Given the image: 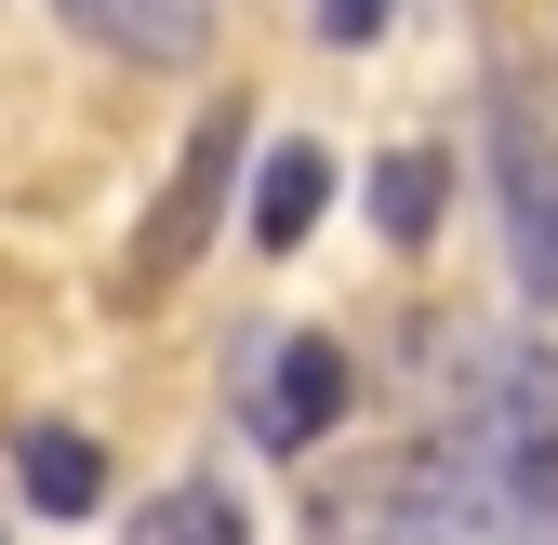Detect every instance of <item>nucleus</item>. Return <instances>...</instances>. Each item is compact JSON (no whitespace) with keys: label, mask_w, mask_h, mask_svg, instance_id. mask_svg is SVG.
<instances>
[{"label":"nucleus","mask_w":558,"mask_h":545,"mask_svg":"<svg viewBox=\"0 0 558 545\" xmlns=\"http://www.w3.org/2000/svg\"><path fill=\"white\" fill-rule=\"evenodd\" d=\"M319 199H332V160H319V147H293V133H279V147H266V173H253V240H266V253H306V227H319Z\"/></svg>","instance_id":"nucleus-5"},{"label":"nucleus","mask_w":558,"mask_h":545,"mask_svg":"<svg viewBox=\"0 0 558 545\" xmlns=\"http://www.w3.org/2000/svg\"><path fill=\"white\" fill-rule=\"evenodd\" d=\"M345 347L332 332H279V347H253L240 360V439L253 452H319L332 426H345Z\"/></svg>","instance_id":"nucleus-2"},{"label":"nucleus","mask_w":558,"mask_h":545,"mask_svg":"<svg viewBox=\"0 0 558 545\" xmlns=\"http://www.w3.org/2000/svg\"><path fill=\"white\" fill-rule=\"evenodd\" d=\"M506 240H519V280L558 306V147H506Z\"/></svg>","instance_id":"nucleus-4"},{"label":"nucleus","mask_w":558,"mask_h":545,"mask_svg":"<svg viewBox=\"0 0 558 545\" xmlns=\"http://www.w3.org/2000/svg\"><path fill=\"white\" fill-rule=\"evenodd\" d=\"M439 199H452V173H439V147H399V160L373 173V227H386V240L412 253V240L439 227Z\"/></svg>","instance_id":"nucleus-7"},{"label":"nucleus","mask_w":558,"mask_h":545,"mask_svg":"<svg viewBox=\"0 0 558 545\" xmlns=\"http://www.w3.org/2000/svg\"><path fill=\"white\" fill-rule=\"evenodd\" d=\"M386 14H399V0H319V40H332V53H360Z\"/></svg>","instance_id":"nucleus-9"},{"label":"nucleus","mask_w":558,"mask_h":545,"mask_svg":"<svg viewBox=\"0 0 558 545\" xmlns=\"http://www.w3.org/2000/svg\"><path fill=\"white\" fill-rule=\"evenodd\" d=\"M66 40H94L120 66H186L199 40H214V0H53Z\"/></svg>","instance_id":"nucleus-3"},{"label":"nucleus","mask_w":558,"mask_h":545,"mask_svg":"<svg viewBox=\"0 0 558 545\" xmlns=\"http://www.w3.org/2000/svg\"><path fill=\"white\" fill-rule=\"evenodd\" d=\"M14 465H27V506H40V519H94V506H107V452H94L81 426H27Z\"/></svg>","instance_id":"nucleus-6"},{"label":"nucleus","mask_w":558,"mask_h":545,"mask_svg":"<svg viewBox=\"0 0 558 545\" xmlns=\"http://www.w3.org/2000/svg\"><path fill=\"white\" fill-rule=\"evenodd\" d=\"M147 545H253V506H240L227 480H173L160 519H147Z\"/></svg>","instance_id":"nucleus-8"},{"label":"nucleus","mask_w":558,"mask_h":545,"mask_svg":"<svg viewBox=\"0 0 558 545\" xmlns=\"http://www.w3.org/2000/svg\"><path fill=\"white\" fill-rule=\"evenodd\" d=\"M240 147H253V107H240V94H214V107H199V133L173 147V186L147 199V227H133V266H120V293H133V306H147V293H173L186 266L214 253V214H227Z\"/></svg>","instance_id":"nucleus-1"}]
</instances>
